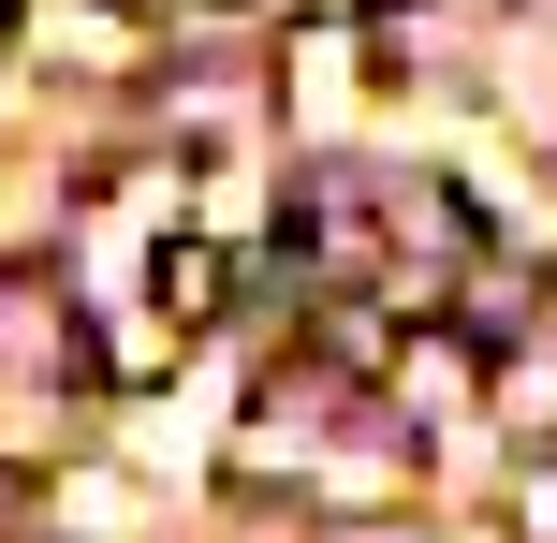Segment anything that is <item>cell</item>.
Instances as JSON below:
<instances>
[{
  "mask_svg": "<svg viewBox=\"0 0 557 543\" xmlns=\"http://www.w3.org/2000/svg\"><path fill=\"white\" fill-rule=\"evenodd\" d=\"M221 294H235V250H221V235H162V264H147V309H162V338H176V323H206Z\"/></svg>",
  "mask_w": 557,
  "mask_h": 543,
  "instance_id": "1",
  "label": "cell"
},
{
  "mask_svg": "<svg viewBox=\"0 0 557 543\" xmlns=\"http://www.w3.org/2000/svg\"><path fill=\"white\" fill-rule=\"evenodd\" d=\"M0 338H15V353L45 338V353H59V280H45V264H29V280H0Z\"/></svg>",
  "mask_w": 557,
  "mask_h": 543,
  "instance_id": "2",
  "label": "cell"
},
{
  "mask_svg": "<svg viewBox=\"0 0 557 543\" xmlns=\"http://www.w3.org/2000/svg\"><path fill=\"white\" fill-rule=\"evenodd\" d=\"M0 45H15V0H0Z\"/></svg>",
  "mask_w": 557,
  "mask_h": 543,
  "instance_id": "3",
  "label": "cell"
}]
</instances>
